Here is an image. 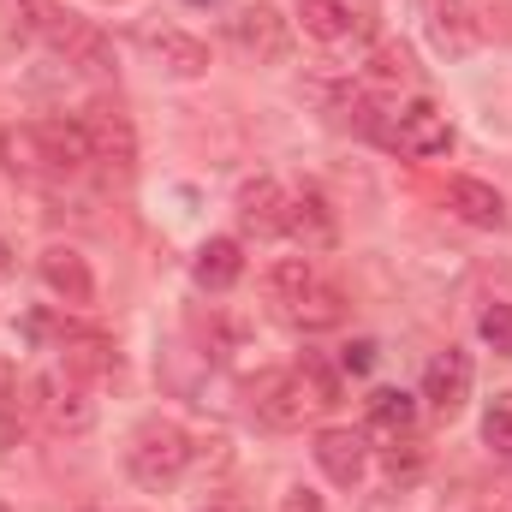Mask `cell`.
Masks as SVG:
<instances>
[{
    "label": "cell",
    "instance_id": "1",
    "mask_svg": "<svg viewBox=\"0 0 512 512\" xmlns=\"http://www.w3.org/2000/svg\"><path fill=\"white\" fill-rule=\"evenodd\" d=\"M0 161H6V173H18L30 185H66L90 167V149L72 120H30V126L0 131Z\"/></svg>",
    "mask_w": 512,
    "mask_h": 512
},
{
    "label": "cell",
    "instance_id": "2",
    "mask_svg": "<svg viewBox=\"0 0 512 512\" xmlns=\"http://www.w3.org/2000/svg\"><path fill=\"white\" fill-rule=\"evenodd\" d=\"M191 459H197V441H191L173 417H143V423L131 429V441H126L131 483H137V489H149V495L173 489V483L191 471Z\"/></svg>",
    "mask_w": 512,
    "mask_h": 512
},
{
    "label": "cell",
    "instance_id": "3",
    "mask_svg": "<svg viewBox=\"0 0 512 512\" xmlns=\"http://www.w3.org/2000/svg\"><path fill=\"white\" fill-rule=\"evenodd\" d=\"M370 137H376L382 149H393V155H411V161H441V155L453 149V120H447L429 96H417V102H405V108H387Z\"/></svg>",
    "mask_w": 512,
    "mask_h": 512
},
{
    "label": "cell",
    "instance_id": "4",
    "mask_svg": "<svg viewBox=\"0 0 512 512\" xmlns=\"http://www.w3.org/2000/svg\"><path fill=\"white\" fill-rule=\"evenodd\" d=\"M30 399V411L54 429V435H84L90 423H96V399H90V382H78L72 370H42V376H30L24 387Z\"/></svg>",
    "mask_w": 512,
    "mask_h": 512
},
{
    "label": "cell",
    "instance_id": "5",
    "mask_svg": "<svg viewBox=\"0 0 512 512\" xmlns=\"http://www.w3.org/2000/svg\"><path fill=\"white\" fill-rule=\"evenodd\" d=\"M72 126L84 137V149H90V161L96 167H114V173H131L137 167V131H131L126 108L120 102H84L78 114H72Z\"/></svg>",
    "mask_w": 512,
    "mask_h": 512
},
{
    "label": "cell",
    "instance_id": "6",
    "mask_svg": "<svg viewBox=\"0 0 512 512\" xmlns=\"http://www.w3.org/2000/svg\"><path fill=\"white\" fill-rule=\"evenodd\" d=\"M227 42H233L239 60L274 66V60H286V48H292V24H286L268 0H251V6H239V12L227 18Z\"/></svg>",
    "mask_w": 512,
    "mask_h": 512
},
{
    "label": "cell",
    "instance_id": "7",
    "mask_svg": "<svg viewBox=\"0 0 512 512\" xmlns=\"http://www.w3.org/2000/svg\"><path fill=\"white\" fill-rule=\"evenodd\" d=\"M316 411H322V399H316L310 382L298 376V364H292V370H274V376L256 382V417H262L268 429H298V423L316 417Z\"/></svg>",
    "mask_w": 512,
    "mask_h": 512
},
{
    "label": "cell",
    "instance_id": "8",
    "mask_svg": "<svg viewBox=\"0 0 512 512\" xmlns=\"http://www.w3.org/2000/svg\"><path fill=\"white\" fill-rule=\"evenodd\" d=\"M137 42L155 60V72H167V78H203L209 72V42L179 30V24H143Z\"/></svg>",
    "mask_w": 512,
    "mask_h": 512
},
{
    "label": "cell",
    "instance_id": "9",
    "mask_svg": "<svg viewBox=\"0 0 512 512\" xmlns=\"http://www.w3.org/2000/svg\"><path fill=\"white\" fill-rule=\"evenodd\" d=\"M36 274H42V286L60 304H72V310H90L96 304V274H90L84 251H72V245H48V251L36 256Z\"/></svg>",
    "mask_w": 512,
    "mask_h": 512
},
{
    "label": "cell",
    "instance_id": "10",
    "mask_svg": "<svg viewBox=\"0 0 512 512\" xmlns=\"http://www.w3.org/2000/svg\"><path fill=\"white\" fill-rule=\"evenodd\" d=\"M471 382H477L471 358H465L459 346H447V352H435L429 370H423V399H429L441 417H459V411L471 405Z\"/></svg>",
    "mask_w": 512,
    "mask_h": 512
},
{
    "label": "cell",
    "instance_id": "11",
    "mask_svg": "<svg viewBox=\"0 0 512 512\" xmlns=\"http://www.w3.org/2000/svg\"><path fill=\"white\" fill-rule=\"evenodd\" d=\"M310 453H316L322 477L340 483V489H358L364 471H370V441H364V429H322Z\"/></svg>",
    "mask_w": 512,
    "mask_h": 512
},
{
    "label": "cell",
    "instance_id": "12",
    "mask_svg": "<svg viewBox=\"0 0 512 512\" xmlns=\"http://www.w3.org/2000/svg\"><path fill=\"white\" fill-rule=\"evenodd\" d=\"M447 209H453L465 227H483V233H501L512 221L507 197H501L489 179H471V173H453V179H447Z\"/></svg>",
    "mask_w": 512,
    "mask_h": 512
},
{
    "label": "cell",
    "instance_id": "13",
    "mask_svg": "<svg viewBox=\"0 0 512 512\" xmlns=\"http://www.w3.org/2000/svg\"><path fill=\"white\" fill-rule=\"evenodd\" d=\"M417 12H423V30H429L435 54H447V60H459V54H471V48L483 42V30H477V18L465 12V0H429V6H417Z\"/></svg>",
    "mask_w": 512,
    "mask_h": 512
},
{
    "label": "cell",
    "instance_id": "14",
    "mask_svg": "<svg viewBox=\"0 0 512 512\" xmlns=\"http://www.w3.org/2000/svg\"><path fill=\"white\" fill-rule=\"evenodd\" d=\"M286 233L304 245V256L310 251H328L334 245V209H328V197L316 191V185H304V191H286Z\"/></svg>",
    "mask_w": 512,
    "mask_h": 512
},
{
    "label": "cell",
    "instance_id": "15",
    "mask_svg": "<svg viewBox=\"0 0 512 512\" xmlns=\"http://www.w3.org/2000/svg\"><path fill=\"white\" fill-rule=\"evenodd\" d=\"M239 227L256 233V239H274V233H286V185L280 179H268V173H256L239 185Z\"/></svg>",
    "mask_w": 512,
    "mask_h": 512
},
{
    "label": "cell",
    "instance_id": "16",
    "mask_svg": "<svg viewBox=\"0 0 512 512\" xmlns=\"http://www.w3.org/2000/svg\"><path fill=\"white\" fill-rule=\"evenodd\" d=\"M54 352H60V370H72L78 382H108V376H120V352H114L102 334H78V328H60Z\"/></svg>",
    "mask_w": 512,
    "mask_h": 512
},
{
    "label": "cell",
    "instance_id": "17",
    "mask_svg": "<svg viewBox=\"0 0 512 512\" xmlns=\"http://www.w3.org/2000/svg\"><path fill=\"white\" fill-rule=\"evenodd\" d=\"M280 322H292V328H304V334L340 328V322H346V292H340V286H328V280L316 274L292 304H280Z\"/></svg>",
    "mask_w": 512,
    "mask_h": 512
},
{
    "label": "cell",
    "instance_id": "18",
    "mask_svg": "<svg viewBox=\"0 0 512 512\" xmlns=\"http://www.w3.org/2000/svg\"><path fill=\"white\" fill-rule=\"evenodd\" d=\"M191 274L203 292H233L245 280V245L239 239H203L191 256Z\"/></svg>",
    "mask_w": 512,
    "mask_h": 512
},
{
    "label": "cell",
    "instance_id": "19",
    "mask_svg": "<svg viewBox=\"0 0 512 512\" xmlns=\"http://www.w3.org/2000/svg\"><path fill=\"white\" fill-rule=\"evenodd\" d=\"M298 24L316 42H352L364 30V12H352L346 0H298Z\"/></svg>",
    "mask_w": 512,
    "mask_h": 512
},
{
    "label": "cell",
    "instance_id": "20",
    "mask_svg": "<svg viewBox=\"0 0 512 512\" xmlns=\"http://www.w3.org/2000/svg\"><path fill=\"white\" fill-rule=\"evenodd\" d=\"M411 423H417V393H405V387H376L370 399H364V429L370 435H411Z\"/></svg>",
    "mask_w": 512,
    "mask_h": 512
},
{
    "label": "cell",
    "instance_id": "21",
    "mask_svg": "<svg viewBox=\"0 0 512 512\" xmlns=\"http://www.w3.org/2000/svg\"><path fill=\"white\" fill-rule=\"evenodd\" d=\"M310 280H316V262H310V256H280V262L262 268V298L280 310V304H292Z\"/></svg>",
    "mask_w": 512,
    "mask_h": 512
},
{
    "label": "cell",
    "instance_id": "22",
    "mask_svg": "<svg viewBox=\"0 0 512 512\" xmlns=\"http://www.w3.org/2000/svg\"><path fill=\"white\" fill-rule=\"evenodd\" d=\"M370 72H376L382 84H423V66H417V54H411L405 42H376Z\"/></svg>",
    "mask_w": 512,
    "mask_h": 512
},
{
    "label": "cell",
    "instance_id": "23",
    "mask_svg": "<svg viewBox=\"0 0 512 512\" xmlns=\"http://www.w3.org/2000/svg\"><path fill=\"white\" fill-rule=\"evenodd\" d=\"M298 376H304L310 393L322 399V411H334V405H340V364H328L322 352H304V358H298Z\"/></svg>",
    "mask_w": 512,
    "mask_h": 512
},
{
    "label": "cell",
    "instance_id": "24",
    "mask_svg": "<svg viewBox=\"0 0 512 512\" xmlns=\"http://www.w3.org/2000/svg\"><path fill=\"white\" fill-rule=\"evenodd\" d=\"M477 334H483V346H489L495 358H512V304H489V310L477 316Z\"/></svg>",
    "mask_w": 512,
    "mask_h": 512
},
{
    "label": "cell",
    "instance_id": "25",
    "mask_svg": "<svg viewBox=\"0 0 512 512\" xmlns=\"http://www.w3.org/2000/svg\"><path fill=\"white\" fill-rule=\"evenodd\" d=\"M465 12L477 18L483 36H495V42H507L512 36V0H465Z\"/></svg>",
    "mask_w": 512,
    "mask_h": 512
},
{
    "label": "cell",
    "instance_id": "26",
    "mask_svg": "<svg viewBox=\"0 0 512 512\" xmlns=\"http://www.w3.org/2000/svg\"><path fill=\"white\" fill-rule=\"evenodd\" d=\"M483 441H489L501 459H512V393H501V399L489 405V417H483Z\"/></svg>",
    "mask_w": 512,
    "mask_h": 512
},
{
    "label": "cell",
    "instance_id": "27",
    "mask_svg": "<svg viewBox=\"0 0 512 512\" xmlns=\"http://www.w3.org/2000/svg\"><path fill=\"white\" fill-rule=\"evenodd\" d=\"M370 370H376V340L340 346V376H370Z\"/></svg>",
    "mask_w": 512,
    "mask_h": 512
},
{
    "label": "cell",
    "instance_id": "28",
    "mask_svg": "<svg viewBox=\"0 0 512 512\" xmlns=\"http://www.w3.org/2000/svg\"><path fill=\"white\" fill-rule=\"evenodd\" d=\"M280 512H322V501H316V489L292 483V489H286V501H280Z\"/></svg>",
    "mask_w": 512,
    "mask_h": 512
},
{
    "label": "cell",
    "instance_id": "29",
    "mask_svg": "<svg viewBox=\"0 0 512 512\" xmlns=\"http://www.w3.org/2000/svg\"><path fill=\"white\" fill-rule=\"evenodd\" d=\"M12 268H18V256H12V245H6V239H0V286L12 280Z\"/></svg>",
    "mask_w": 512,
    "mask_h": 512
},
{
    "label": "cell",
    "instance_id": "30",
    "mask_svg": "<svg viewBox=\"0 0 512 512\" xmlns=\"http://www.w3.org/2000/svg\"><path fill=\"white\" fill-rule=\"evenodd\" d=\"M0 512H12V507H6V501H0Z\"/></svg>",
    "mask_w": 512,
    "mask_h": 512
},
{
    "label": "cell",
    "instance_id": "31",
    "mask_svg": "<svg viewBox=\"0 0 512 512\" xmlns=\"http://www.w3.org/2000/svg\"><path fill=\"white\" fill-rule=\"evenodd\" d=\"M84 512H102V507H84Z\"/></svg>",
    "mask_w": 512,
    "mask_h": 512
},
{
    "label": "cell",
    "instance_id": "32",
    "mask_svg": "<svg viewBox=\"0 0 512 512\" xmlns=\"http://www.w3.org/2000/svg\"><path fill=\"white\" fill-rule=\"evenodd\" d=\"M417 6H429V0H417Z\"/></svg>",
    "mask_w": 512,
    "mask_h": 512
}]
</instances>
